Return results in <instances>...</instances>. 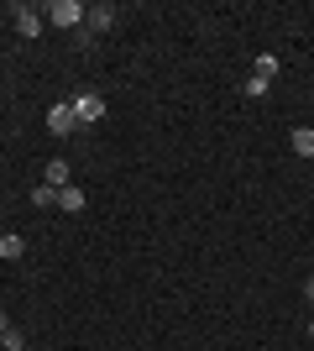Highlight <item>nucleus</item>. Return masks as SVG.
<instances>
[{
  "label": "nucleus",
  "instance_id": "nucleus-1",
  "mask_svg": "<svg viewBox=\"0 0 314 351\" xmlns=\"http://www.w3.org/2000/svg\"><path fill=\"white\" fill-rule=\"evenodd\" d=\"M47 21H53V27H68V32H79L84 27V16H90V5H79V0H53V5H47Z\"/></svg>",
  "mask_w": 314,
  "mask_h": 351
},
{
  "label": "nucleus",
  "instance_id": "nucleus-2",
  "mask_svg": "<svg viewBox=\"0 0 314 351\" xmlns=\"http://www.w3.org/2000/svg\"><path fill=\"white\" fill-rule=\"evenodd\" d=\"M68 105H74V121H79V126H94V121L105 116V100H100V95H90V89H84V95H74Z\"/></svg>",
  "mask_w": 314,
  "mask_h": 351
},
{
  "label": "nucleus",
  "instance_id": "nucleus-3",
  "mask_svg": "<svg viewBox=\"0 0 314 351\" xmlns=\"http://www.w3.org/2000/svg\"><path fill=\"white\" fill-rule=\"evenodd\" d=\"M16 32H21V37H31V43H37V37H42V27H47V16L42 11H31V5H16Z\"/></svg>",
  "mask_w": 314,
  "mask_h": 351
},
{
  "label": "nucleus",
  "instance_id": "nucleus-4",
  "mask_svg": "<svg viewBox=\"0 0 314 351\" xmlns=\"http://www.w3.org/2000/svg\"><path fill=\"white\" fill-rule=\"evenodd\" d=\"M74 126H79V121H74V105H68V100L47 110V132H53V136H68Z\"/></svg>",
  "mask_w": 314,
  "mask_h": 351
},
{
  "label": "nucleus",
  "instance_id": "nucleus-5",
  "mask_svg": "<svg viewBox=\"0 0 314 351\" xmlns=\"http://www.w3.org/2000/svg\"><path fill=\"white\" fill-rule=\"evenodd\" d=\"M84 27H90V37H94V32H110V27H116V5H90Z\"/></svg>",
  "mask_w": 314,
  "mask_h": 351
},
{
  "label": "nucleus",
  "instance_id": "nucleus-6",
  "mask_svg": "<svg viewBox=\"0 0 314 351\" xmlns=\"http://www.w3.org/2000/svg\"><path fill=\"white\" fill-rule=\"evenodd\" d=\"M42 178L53 184V189H68V162H63V158H53V162L42 168Z\"/></svg>",
  "mask_w": 314,
  "mask_h": 351
},
{
  "label": "nucleus",
  "instance_id": "nucleus-7",
  "mask_svg": "<svg viewBox=\"0 0 314 351\" xmlns=\"http://www.w3.org/2000/svg\"><path fill=\"white\" fill-rule=\"evenodd\" d=\"M58 205L68 210V215H79V210L90 205V199H84V189H74V184H68V189H58Z\"/></svg>",
  "mask_w": 314,
  "mask_h": 351
},
{
  "label": "nucleus",
  "instance_id": "nucleus-8",
  "mask_svg": "<svg viewBox=\"0 0 314 351\" xmlns=\"http://www.w3.org/2000/svg\"><path fill=\"white\" fill-rule=\"evenodd\" d=\"M288 142H293V152H299V158H314V126H299Z\"/></svg>",
  "mask_w": 314,
  "mask_h": 351
},
{
  "label": "nucleus",
  "instance_id": "nucleus-9",
  "mask_svg": "<svg viewBox=\"0 0 314 351\" xmlns=\"http://www.w3.org/2000/svg\"><path fill=\"white\" fill-rule=\"evenodd\" d=\"M31 205H37V210H53V205H58V189H53V184H37V189H31Z\"/></svg>",
  "mask_w": 314,
  "mask_h": 351
},
{
  "label": "nucleus",
  "instance_id": "nucleus-10",
  "mask_svg": "<svg viewBox=\"0 0 314 351\" xmlns=\"http://www.w3.org/2000/svg\"><path fill=\"white\" fill-rule=\"evenodd\" d=\"M11 257H21V236H0V263H11Z\"/></svg>",
  "mask_w": 314,
  "mask_h": 351
},
{
  "label": "nucleus",
  "instance_id": "nucleus-11",
  "mask_svg": "<svg viewBox=\"0 0 314 351\" xmlns=\"http://www.w3.org/2000/svg\"><path fill=\"white\" fill-rule=\"evenodd\" d=\"M272 73H278V58H272V53H257V79L272 84Z\"/></svg>",
  "mask_w": 314,
  "mask_h": 351
},
{
  "label": "nucleus",
  "instance_id": "nucleus-12",
  "mask_svg": "<svg viewBox=\"0 0 314 351\" xmlns=\"http://www.w3.org/2000/svg\"><path fill=\"white\" fill-rule=\"evenodd\" d=\"M0 346H5V351H27V336H21V330H16V325H11V330L0 336Z\"/></svg>",
  "mask_w": 314,
  "mask_h": 351
},
{
  "label": "nucleus",
  "instance_id": "nucleus-13",
  "mask_svg": "<svg viewBox=\"0 0 314 351\" xmlns=\"http://www.w3.org/2000/svg\"><path fill=\"white\" fill-rule=\"evenodd\" d=\"M246 95H252V100H262V95H267V79H257V73H252V79H246Z\"/></svg>",
  "mask_w": 314,
  "mask_h": 351
},
{
  "label": "nucleus",
  "instance_id": "nucleus-14",
  "mask_svg": "<svg viewBox=\"0 0 314 351\" xmlns=\"http://www.w3.org/2000/svg\"><path fill=\"white\" fill-rule=\"evenodd\" d=\"M5 330H11V320H5V309H0V336H5Z\"/></svg>",
  "mask_w": 314,
  "mask_h": 351
},
{
  "label": "nucleus",
  "instance_id": "nucleus-15",
  "mask_svg": "<svg viewBox=\"0 0 314 351\" xmlns=\"http://www.w3.org/2000/svg\"><path fill=\"white\" fill-rule=\"evenodd\" d=\"M304 293H309V304H314V283H304Z\"/></svg>",
  "mask_w": 314,
  "mask_h": 351
},
{
  "label": "nucleus",
  "instance_id": "nucleus-16",
  "mask_svg": "<svg viewBox=\"0 0 314 351\" xmlns=\"http://www.w3.org/2000/svg\"><path fill=\"white\" fill-rule=\"evenodd\" d=\"M0 236H5V226H0Z\"/></svg>",
  "mask_w": 314,
  "mask_h": 351
}]
</instances>
